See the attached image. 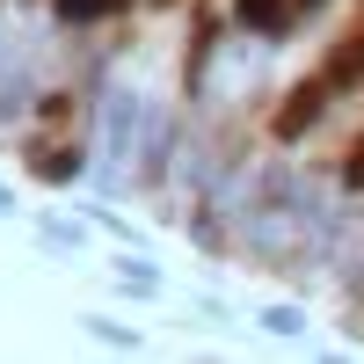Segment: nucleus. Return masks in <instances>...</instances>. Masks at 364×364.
<instances>
[{
	"label": "nucleus",
	"mask_w": 364,
	"mask_h": 364,
	"mask_svg": "<svg viewBox=\"0 0 364 364\" xmlns=\"http://www.w3.org/2000/svg\"><path fill=\"white\" fill-rule=\"evenodd\" d=\"M139 132H146V102H139V87L117 80L109 95H102V124H95V146H102V190L117 182V168H132L139 161Z\"/></svg>",
	"instance_id": "f257e3e1"
},
{
	"label": "nucleus",
	"mask_w": 364,
	"mask_h": 364,
	"mask_svg": "<svg viewBox=\"0 0 364 364\" xmlns=\"http://www.w3.org/2000/svg\"><path fill=\"white\" fill-rule=\"evenodd\" d=\"M233 22L248 29V37H291L299 0H233Z\"/></svg>",
	"instance_id": "f03ea898"
},
{
	"label": "nucleus",
	"mask_w": 364,
	"mask_h": 364,
	"mask_svg": "<svg viewBox=\"0 0 364 364\" xmlns=\"http://www.w3.org/2000/svg\"><path fill=\"white\" fill-rule=\"evenodd\" d=\"M321 102H328V80H306V87H299V95L277 109V139H299V132H314Z\"/></svg>",
	"instance_id": "7ed1b4c3"
},
{
	"label": "nucleus",
	"mask_w": 364,
	"mask_h": 364,
	"mask_svg": "<svg viewBox=\"0 0 364 364\" xmlns=\"http://www.w3.org/2000/svg\"><path fill=\"white\" fill-rule=\"evenodd\" d=\"M87 161H80V146H58V154H37V175L44 182H73Z\"/></svg>",
	"instance_id": "20e7f679"
},
{
	"label": "nucleus",
	"mask_w": 364,
	"mask_h": 364,
	"mask_svg": "<svg viewBox=\"0 0 364 364\" xmlns=\"http://www.w3.org/2000/svg\"><path fill=\"white\" fill-rule=\"evenodd\" d=\"M357 73H364V37H357V44H343L336 58H328V95H336L343 80H357Z\"/></svg>",
	"instance_id": "39448f33"
},
{
	"label": "nucleus",
	"mask_w": 364,
	"mask_h": 364,
	"mask_svg": "<svg viewBox=\"0 0 364 364\" xmlns=\"http://www.w3.org/2000/svg\"><path fill=\"white\" fill-rule=\"evenodd\" d=\"M58 8V22H102V15H117V0H51Z\"/></svg>",
	"instance_id": "423d86ee"
},
{
	"label": "nucleus",
	"mask_w": 364,
	"mask_h": 364,
	"mask_svg": "<svg viewBox=\"0 0 364 364\" xmlns=\"http://www.w3.org/2000/svg\"><path fill=\"white\" fill-rule=\"evenodd\" d=\"M80 328H87V336H95V343H117V350H139V336H132V328H117V321H102V314H80Z\"/></svg>",
	"instance_id": "0eeeda50"
},
{
	"label": "nucleus",
	"mask_w": 364,
	"mask_h": 364,
	"mask_svg": "<svg viewBox=\"0 0 364 364\" xmlns=\"http://www.w3.org/2000/svg\"><path fill=\"white\" fill-rule=\"evenodd\" d=\"M117 277H124L132 291H161V277L146 269V255H124V262H117Z\"/></svg>",
	"instance_id": "6e6552de"
},
{
	"label": "nucleus",
	"mask_w": 364,
	"mask_h": 364,
	"mask_svg": "<svg viewBox=\"0 0 364 364\" xmlns=\"http://www.w3.org/2000/svg\"><path fill=\"white\" fill-rule=\"evenodd\" d=\"M262 328H269V336H299L306 314H299V306H262Z\"/></svg>",
	"instance_id": "1a4fd4ad"
},
{
	"label": "nucleus",
	"mask_w": 364,
	"mask_h": 364,
	"mask_svg": "<svg viewBox=\"0 0 364 364\" xmlns=\"http://www.w3.org/2000/svg\"><path fill=\"white\" fill-rule=\"evenodd\" d=\"M37 233H44V248H80V240H87V233H80L73 219H44Z\"/></svg>",
	"instance_id": "9d476101"
},
{
	"label": "nucleus",
	"mask_w": 364,
	"mask_h": 364,
	"mask_svg": "<svg viewBox=\"0 0 364 364\" xmlns=\"http://www.w3.org/2000/svg\"><path fill=\"white\" fill-rule=\"evenodd\" d=\"M87 219H95L102 233H117V240H132V226H124V219H117V211H109V204H87Z\"/></svg>",
	"instance_id": "9b49d317"
},
{
	"label": "nucleus",
	"mask_w": 364,
	"mask_h": 364,
	"mask_svg": "<svg viewBox=\"0 0 364 364\" xmlns=\"http://www.w3.org/2000/svg\"><path fill=\"white\" fill-rule=\"evenodd\" d=\"M8 211H15V197H8V190H0V219H8Z\"/></svg>",
	"instance_id": "f8f14e48"
}]
</instances>
